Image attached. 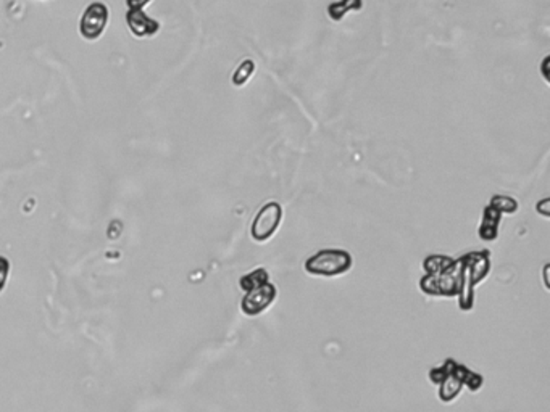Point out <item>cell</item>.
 <instances>
[{"label":"cell","mask_w":550,"mask_h":412,"mask_svg":"<svg viewBox=\"0 0 550 412\" xmlns=\"http://www.w3.org/2000/svg\"><path fill=\"white\" fill-rule=\"evenodd\" d=\"M10 267L12 266H10V261H8V258L0 255V293L6 290L8 276H10Z\"/></svg>","instance_id":"ac0fdd59"},{"label":"cell","mask_w":550,"mask_h":412,"mask_svg":"<svg viewBox=\"0 0 550 412\" xmlns=\"http://www.w3.org/2000/svg\"><path fill=\"white\" fill-rule=\"evenodd\" d=\"M549 61H550V56L547 55V56H545V59H544L542 65H540V71H542L544 79L547 81V83H549V79H550V76H549V73H547V66H549Z\"/></svg>","instance_id":"7402d4cb"},{"label":"cell","mask_w":550,"mask_h":412,"mask_svg":"<svg viewBox=\"0 0 550 412\" xmlns=\"http://www.w3.org/2000/svg\"><path fill=\"white\" fill-rule=\"evenodd\" d=\"M452 258L451 256H444V255H429L426 260L423 261V267L426 271V274L431 276H439L442 271H446L449 266L452 265Z\"/></svg>","instance_id":"5bb4252c"},{"label":"cell","mask_w":550,"mask_h":412,"mask_svg":"<svg viewBox=\"0 0 550 412\" xmlns=\"http://www.w3.org/2000/svg\"><path fill=\"white\" fill-rule=\"evenodd\" d=\"M492 208H495L500 214H513L518 212V201L509 195H494L489 201Z\"/></svg>","instance_id":"9a60e30c"},{"label":"cell","mask_w":550,"mask_h":412,"mask_svg":"<svg viewBox=\"0 0 550 412\" xmlns=\"http://www.w3.org/2000/svg\"><path fill=\"white\" fill-rule=\"evenodd\" d=\"M108 23V7L102 2L88 6L79 21V32L86 41H97Z\"/></svg>","instance_id":"3957f363"},{"label":"cell","mask_w":550,"mask_h":412,"mask_svg":"<svg viewBox=\"0 0 550 412\" xmlns=\"http://www.w3.org/2000/svg\"><path fill=\"white\" fill-rule=\"evenodd\" d=\"M457 364L458 362H455L453 361V359H447L446 362L442 364L441 367H436V369H431V372H429V378H431V382L433 383H441L444 378H446L449 373H451L453 369L457 367Z\"/></svg>","instance_id":"2e32d148"},{"label":"cell","mask_w":550,"mask_h":412,"mask_svg":"<svg viewBox=\"0 0 550 412\" xmlns=\"http://www.w3.org/2000/svg\"><path fill=\"white\" fill-rule=\"evenodd\" d=\"M502 214L497 212L495 208H492L491 205H487L482 212V221L480 226V237L486 242L495 240L499 236V224H500Z\"/></svg>","instance_id":"30bf717a"},{"label":"cell","mask_w":550,"mask_h":412,"mask_svg":"<svg viewBox=\"0 0 550 412\" xmlns=\"http://www.w3.org/2000/svg\"><path fill=\"white\" fill-rule=\"evenodd\" d=\"M550 200L549 198H544V200H540L538 205H536V212H538L540 216L542 218H545L547 219L549 216H550Z\"/></svg>","instance_id":"ffe728a7"},{"label":"cell","mask_w":550,"mask_h":412,"mask_svg":"<svg viewBox=\"0 0 550 412\" xmlns=\"http://www.w3.org/2000/svg\"><path fill=\"white\" fill-rule=\"evenodd\" d=\"M463 258V269H462V279H460V289H458V305L460 309L470 311L475 306V284H473L471 269L468 266L466 258Z\"/></svg>","instance_id":"ba28073f"},{"label":"cell","mask_w":550,"mask_h":412,"mask_svg":"<svg viewBox=\"0 0 550 412\" xmlns=\"http://www.w3.org/2000/svg\"><path fill=\"white\" fill-rule=\"evenodd\" d=\"M255 61L253 60H244L239 63V66L236 68V71L233 73V84L236 85V87H242V85H246L248 81H251L252 74L255 73Z\"/></svg>","instance_id":"4fadbf2b"},{"label":"cell","mask_w":550,"mask_h":412,"mask_svg":"<svg viewBox=\"0 0 550 412\" xmlns=\"http://www.w3.org/2000/svg\"><path fill=\"white\" fill-rule=\"evenodd\" d=\"M462 269H463V258H460V260H453L452 265L438 276L439 295L457 296L458 289H460Z\"/></svg>","instance_id":"52a82bcc"},{"label":"cell","mask_w":550,"mask_h":412,"mask_svg":"<svg viewBox=\"0 0 550 412\" xmlns=\"http://www.w3.org/2000/svg\"><path fill=\"white\" fill-rule=\"evenodd\" d=\"M468 369L462 364H457V367L439 383V398L444 402H451L460 395L462 388L465 387V378L468 375Z\"/></svg>","instance_id":"5b68a950"},{"label":"cell","mask_w":550,"mask_h":412,"mask_svg":"<svg viewBox=\"0 0 550 412\" xmlns=\"http://www.w3.org/2000/svg\"><path fill=\"white\" fill-rule=\"evenodd\" d=\"M126 23L129 31L136 37H139V39L152 37L160 31V23L152 20L142 10H128Z\"/></svg>","instance_id":"8992f818"},{"label":"cell","mask_w":550,"mask_h":412,"mask_svg":"<svg viewBox=\"0 0 550 412\" xmlns=\"http://www.w3.org/2000/svg\"><path fill=\"white\" fill-rule=\"evenodd\" d=\"M283 219V206L278 201H268L260 208L257 216L253 218L251 236L255 242H266L275 236Z\"/></svg>","instance_id":"7a4b0ae2"},{"label":"cell","mask_w":550,"mask_h":412,"mask_svg":"<svg viewBox=\"0 0 550 412\" xmlns=\"http://www.w3.org/2000/svg\"><path fill=\"white\" fill-rule=\"evenodd\" d=\"M363 8V0H337L328 6V17L333 21H341L348 12H360Z\"/></svg>","instance_id":"8fae6325"},{"label":"cell","mask_w":550,"mask_h":412,"mask_svg":"<svg viewBox=\"0 0 550 412\" xmlns=\"http://www.w3.org/2000/svg\"><path fill=\"white\" fill-rule=\"evenodd\" d=\"M353 260L344 250H322L305 261V271L312 276L334 277L351 271Z\"/></svg>","instance_id":"6da1fadb"},{"label":"cell","mask_w":550,"mask_h":412,"mask_svg":"<svg viewBox=\"0 0 550 412\" xmlns=\"http://www.w3.org/2000/svg\"><path fill=\"white\" fill-rule=\"evenodd\" d=\"M268 279H270V277H268V272L263 269V267H258V269L244 276L242 279L239 280V285H241V290L251 291L253 289H258V287L265 285Z\"/></svg>","instance_id":"7c38bea8"},{"label":"cell","mask_w":550,"mask_h":412,"mask_svg":"<svg viewBox=\"0 0 550 412\" xmlns=\"http://www.w3.org/2000/svg\"><path fill=\"white\" fill-rule=\"evenodd\" d=\"M549 269H550V265H545L544 266V285H545V289H550V282H549Z\"/></svg>","instance_id":"603a6c76"},{"label":"cell","mask_w":550,"mask_h":412,"mask_svg":"<svg viewBox=\"0 0 550 412\" xmlns=\"http://www.w3.org/2000/svg\"><path fill=\"white\" fill-rule=\"evenodd\" d=\"M468 266L471 269V277H473V284L478 285L481 280H484L487 276H489L491 271V260H489V251H475V253H468L465 255Z\"/></svg>","instance_id":"9c48e42d"},{"label":"cell","mask_w":550,"mask_h":412,"mask_svg":"<svg viewBox=\"0 0 550 412\" xmlns=\"http://www.w3.org/2000/svg\"><path fill=\"white\" fill-rule=\"evenodd\" d=\"M152 0H126L128 10H142Z\"/></svg>","instance_id":"44dd1931"},{"label":"cell","mask_w":550,"mask_h":412,"mask_svg":"<svg viewBox=\"0 0 550 412\" xmlns=\"http://www.w3.org/2000/svg\"><path fill=\"white\" fill-rule=\"evenodd\" d=\"M420 289L429 296H441L439 295V285H438V276L426 274L420 280Z\"/></svg>","instance_id":"e0dca14e"},{"label":"cell","mask_w":550,"mask_h":412,"mask_svg":"<svg viewBox=\"0 0 550 412\" xmlns=\"http://www.w3.org/2000/svg\"><path fill=\"white\" fill-rule=\"evenodd\" d=\"M276 295H278V290H276V287L270 284V282H266L265 285L258 287V289L246 291V296H244L241 301L242 313L247 316L262 314L263 311L268 309L273 305V301L276 300Z\"/></svg>","instance_id":"277c9868"},{"label":"cell","mask_w":550,"mask_h":412,"mask_svg":"<svg viewBox=\"0 0 550 412\" xmlns=\"http://www.w3.org/2000/svg\"><path fill=\"white\" fill-rule=\"evenodd\" d=\"M465 385L470 388L471 391H478L481 388V385H482V377L480 375V373L470 371V372H468L466 378H465Z\"/></svg>","instance_id":"d6986e66"}]
</instances>
